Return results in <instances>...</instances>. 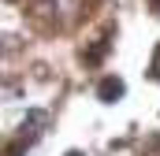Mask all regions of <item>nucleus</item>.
<instances>
[{"label":"nucleus","instance_id":"f257e3e1","mask_svg":"<svg viewBox=\"0 0 160 156\" xmlns=\"http://www.w3.org/2000/svg\"><path fill=\"white\" fill-rule=\"evenodd\" d=\"M123 93H127V85H123V78H116V75L101 78V85H97V97H101L104 104H116Z\"/></svg>","mask_w":160,"mask_h":156},{"label":"nucleus","instance_id":"f03ea898","mask_svg":"<svg viewBox=\"0 0 160 156\" xmlns=\"http://www.w3.org/2000/svg\"><path fill=\"white\" fill-rule=\"evenodd\" d=\"M67 156H82V153H78V149H71V153H67Z\"/></svg>","mask_w":160,"mask_h":156}]
</instances>
